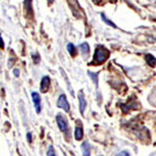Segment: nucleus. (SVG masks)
<instances>
[{"label":"nucleus","instance_id":"nucleus-7","mask_svg":"<svg viewBox=\"0 0 156 156\" xmlns=\"http://www.w3.org/2000/svg\"><path fill=\"white\" fill-rule=\"evenodd\" d=\"M75 140H81L82 137H83V129H82L81 125H78V126H76V128H75Z\"/></svg>","mask_w":156,"mask_h":156},{"label":"nucleus","instance_id":"nucleus-20","mask_svg":"<svg viewBox=\"0 0 156 156\" xmlns=\"http://www.w3.org/2000/svg\"><path fill=\"white\" fill-rule=\"evenodd\" d=\"M93 1L95 2V3H97V4H99L100 2H101V0H93Z\"/></svg>","mask_w":156,"mask_h":156},{"label":"nucleus","instance_id":"nucleus-13","mask_svg":"<svg viewBox=\"0 0 156 156\" xmlns=\"http://www.w3.org/2000/svg\"><path fill=\"white\" fill-rule=\"evenodd\" d=\"M89 75L90 76V78H92L93 81H95V84H96V87L98 85V74L97 73H92V72H89Z\"/></svg>","mask_w":156,"mask_h":156},{"label":"nucleus","instance_id":"nucleus-4","mask_svg":"<svg viewBox=\"0 0 156 156\" xmlns=\"http://www.w3.org/2000/svg\"><path fill=\"white\" fill-rule=\"evenodd\" d=\"M31 97H32V101H34V107H36L37 114H40L42 110V103H41V97L37 94V92H32L31 93Z\"/></svg>","mask_w":156,"mask_h":156},{"label":"nucleus","instance_id":"nucleus-16","mask_svg":"<svg viewBox=\"0 0 156 156\" xmlns=\"http://www.w3.org/2000/svg\"><path fill=\"white\" fill-rule=\"evenodd\" d=\"M27 140H28L29 144H31V143H32V137H31V133H30V132L27 133Z\"/></svg>","mask_w":156,"mask_h":156},{"label":"nucleus","instance_id":"nucleus-3","mask_svg":"<svg viewBox=\"0 0 156 156\" xmlns=\"http://www.w3.org/2000/svg\"><path fill=\"white\" fill-rule=\"evenodd\" d=\"M56 122H57V125H58V128H59L60 131L66 132L68 130V121H67L66 118L60 114L57 115H56Z\"/></svg>","mask_w":156,"mask_h":156},{"label":"nucleus","instance_id":"nucleus-21","mask_svg":"<svg viewBox=\"0 0 156 156\" xmlns=\"http://www.w3.org/2000/svg\"><path fill=\"white\" fill-rule=\"evenodd\" d=\"M53 1H54V0H48L49 3H53Z\"/></svg>","mask_w":156,"mask_h":156},{"label":"nucleus","instance_id":"nucleus-17","mask_svg":"<svg viewBox=\"0 0 156 156\" xmlns=\"http://www.w3.org/2000/svg\"><path fill=\"white\" fill-rule=\"evenodd\" d=\"M12 73H14L15 77H19V75H20V72H19V70H18V69H15L14 71H12Z\"/></svg>","mask_w":156,"mask_h":156},{"label":"nucleus","instance_id":"nucleus-15","mask_svg":"<svg viewBox=\"0 0 156 156\" xmlns=\"http://www.w3.org/2000/svg\"><path fill=\"white\" fill-rule=\"evenodd\" d=\"M32 58H34V62H36V64H39L40 62V55H39V53H36V54H32Z\"/></svg>","mask_w":156,"mask_h":156},{"label":"nucleus","instance_id":"nucleus-11","mask_svg":"<svg viewBox=\"0 0 156 156\" xmlns=\"http://www.w3.org/2000/svg\"><path fill=\"white\" fill-rule=\"evenodd\" d=\"M80 50H81L84 54H89V52H90L89 44H87V43H82V44L80 45Z\"/></svg>","mask_w":156,"mask_h":156},{"label":"nucleus","instance_id":"nucleus-2","mask_svg":"<svg viewBox=\"0 0 156 156\" xmlns=\"http://www.w3.org/2000/svg\"><path fill=\"white\" fill-rule=\"evenodd\" d=\"M57 107L64 109L66 112H70V105H69V102H68V100H67L66 95L62 94L59 96L58 100H57Z\"/></svg>","mask_w":156,"mask_h":156},{"label":"nucleus","instance_id":"nucleus-10","mask_svg":"<svg viewBox=\"0 0 156 156\" xmlns=\"http://www.w3.org/2000/svg\"><path fill=\"white\" fill-rule=\"evenodd\" d=\"M67 49L68 51H69V53L72 55V56H75L76 55V47L74 46V45L72 44V43H69V44L67 45Z\"/></svg>","mask_w":156,"mask_h":156},{"label":"nucleus","instance_id":"nucleus-6","mask_svg":"<svg viewBox=\"0 0 156 156\" xmlns=\"http://www.w3.org/2000/svg\"><path fill=\"white\" fill-rule=\"evenodd\" d=\"M78 100H79V109H80V112H81V115H83L85 106H87V102H85V98H84L83 93H82V92H79V94H78Z\"/></svg>","mask_w":156,"mask_h":156},{"label":"nucleus","instance_id":"nucleus-12","mask_svg":"<svg viewBox=\"0 0 156 156\" xmlns=\"http://www.w3.org/2000/svg\"><path fill=\"white\" fill-rule=\"evenodd\" d=\"M101 18H102V20H103V21H104L107 25H109V26L114 27V28H118L117 25H115V23H112V21H109V20H108V19L106 18V17H105V15H104V14H101Z\"/></svg>","mask_w":156,"mask_h":156},{"label":"nucleus","instance_id":"nucleus-19","mask_svg":"<svg viewBox=\"0 0 156 156\" xmlns=\"http://www.w3.org/2000/svg\"><path fill=\"white\" fill-rule=\"evenodd\" d=\"M0 48L1 49L4 48V42H3V40H2L1 37H0Z\"/></svg>","mask_w":156,"mask_h":156},{"label":"nucleus","instance_id":"nucleus-22","mask_svg":"<svg viewBox=\"0 0 156 156\" xmlns=\"http://www.w3.org/2000/svg\"><path fill=\"white\" fill-rule=\"evenodd\" d=\"M154 40H155V41H156V37H155V39H154Z\"/></svg>","mask_w":156,"mask_h":156},{"label":"nucleus","instance_id":"nucleus-14","mask_svg":"<svg viewBox=\"0 0 156 156\" xmlns=\"http://www.w3.org/2000/svg\"><path fill=\"white\" fill-rule=\"evenodd\" d=\"M47 156H56V154H55V151H54V148L52 147V146H49L48 152H47Z\"/></svg>","mask_w":156,"mask_h":156},{"label":"nucleus","instance_id":"nucleus-1","mask_svg":"<svg viewBox=\"0 0 156 156\" xmlns=\"http://www.w3.org/2000/svg\"><path fill=\"white\" fill-rule=\"evenodd\" d=\"M110 55V52L108 51V49H106L105 47L101 46H97L96 51L94 54V62H92V65H101L106 60Z\"/></svg>","mask_w":156,"mask_h":156},{"label":"nucleus","instance_id":"nucleus-18","mask_svg":"<svg viewBox=\"0 0 156 156\" xmlns=\"http://www.w3.org/2000/svg\"><path fill=\"white\" fill-rule=\"evenodd\" d=\"M118 156H130V154L128 152H126V151H123V152H121Z\"/></svg>","mask_w":156,"mask_h":156},{"label":"nucleus","instance_id":"nucleus-5","mask_svg":"<svg viewBox=\"0 0 156 156\" xmlns=\"http://www.w3.org/2000/svg\"><path fill=\"white\" fill-rule=\"evenodd\" d=\"M50 82H51V79H50L49 76H44V77L42 78V80H41V87H40V90H41L42 93H46L47 90H49Z\"/></svg>","mask_w":156,"mask_h":156},{"label":"nucleus","instance_id":"nucleus-8","mask_svg":"<svg viewBox=\"0 0 156 156\" xmlns=\"http://www.w3.org/2000/svg\"><path fill=\"white\" fill-rule=\"evenodd\" d=\"M81 149L82 152H83V156H90V145L87 142H84L83 144L81 145Z\"/></svg>","mask_w":156,"mask_h":156},{"label":"nucleus","instance_id":"nucleus-9","mask_svg":"<svg viewBox=\"0 0 156 156\" xmlns=\"http://www.w3.org/2000/svg\"><path fill=\"white\" fill-rule=\"evenodd\" d=\"M146 60H147L148 65H149L150 67L154 68L156 66V58L153 56L152 54H147V55H146Z\"/></svg>","mask_w":156,"mask_h":156}]
</instances>
